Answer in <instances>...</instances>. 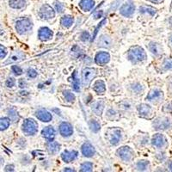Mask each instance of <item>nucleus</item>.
Masks as SVG:
<instances>
[{
    "label": "nucleus",
    "mask_w": 172,
    "mask_h": 172,
    "mask_svg": "<svg viewBox=\"0 0 172 172\" xmlns=\"http://www.w3.org/2000/svg\"><path fill=\"white\" fill-rule=\"evenodd\" d=\"M7 54V50L4 46L0 45V59H4Z\"/></svg>",
    "instance_id": "37998d69"
},
{
    "label": "nucleus",
    "mask_w": 172,
    "mask_h": 172,
    "mask_svg": "<svg viewBox=\"0 0 172 172\" xmlns=\"http://www.w3.org/2000/svg\"><path fill=\"white\" fill-rule=\"evenodd\" d=\"M132 88H133V90H134L135 92H140L143 90V87H142L141 84H133Z\"/></svg>",
    "instance_id": "c03bdc74"
},
{
    "label": "nucleus",
    "mask_w": 172,
    "mask_h": 172,
    "mask_svg": "<svg viewBox=\"0 0 172 172\" xmlns=\"http://www.w3.org/2000/svg\"><path fill=\"white\" fill-rule=\"evenodd\" d=\"M28 76H29V77H30V78H34V77H37V72L34 69H29L28 70Z\"/></svg>",
    "instance_id": "a19ab883"
},
{
    "label": "nucleus",
    "mask_w": 172,
    "mask_h": 172,
    "mask_svg": "<svg viewBox=\"0 0 172 172\" xmlns=\"http://www.w3.org/2000/svg\"><path fill=\"white\" fill-rule=\"evenodd\" d=\"M26 85H27V83H26V81L24 80L23 78H21L19 80V86L21 88H24V87H26Z\"/></svg>",
    "instance_id": "49530a36"
},
{
    "label": "nucleus",
    "mask_w": 172,
    "mask_h": 172,
    "mask_svg": "<svg viewBox=\"0 0 172 172\" xmlns=\"http://www.w3.org/2000/svg\"><path fill=\"white\" fill-rule=\"evenodd\" d=\"M153 126L156 130H168L172 127V121L167 117H159L155 120Z\"/></svg>",
    "instance_id": "20e7f679"
},
{
    "label": "nucleus",
    "mask_w": 172,
    "mask_h": 172,
    "mask_svg": "<svg viewBox=\"0 0 172 172\" xmlns=\"http://www.w3.org/2000/svg\"><path fill=\"white\" fill-rule=\"evenodd\" d=\"M24 58H25V55H24L22 52H16L15 54H12L11 56H10V58L8 59L7 61L5 62V65H8V64H10V63L21 61V60H23Z\"/></svg>",
    "instance_id": "5701e85b"
},
{
    "label": "nucleus",
    "mask_w": 172,
    "mask_h": 172,
    "mask_svg": "<svg viewBox=\"0 0 172 172\" xmlns=\"http://www.w3.org/2000/svg\"><path fill=\"white\" fill-rule=\"evenodd\" d=\"M139 12L141 14H146V15H149L150 16H153V15H156L157 10L152 6H140Z\"/></svg>",
    "instance_id": "a878e982"
},
{
    "label": "nucleus",
    "mask_w": 172,
    "mask_h": 172,
    "mask_svg": "<svg viewBox=\"0 0 172 172\" xmlns=\"http://www.w3.org/2000/svg\"><path fill=\"white\" fill-rule=\"evenodd\" d=\"M77 71H74L73 73V76H72V78H73V90L76 92H79L80 91V82H79V79L77 76Z\"/></svg>",
    "instance_id": "c756f323"
},
{
    "label": "nucleus",
    "mask_w": 172,
    "mask_h": 172,
    "mask_svg": "<svg viewBox=\"0 0 172 172\" xmlns=\"http://www.w3.org/2000/svg\"><path fill=\"white\" fill-rule=\"evenodd\" d=\"M149 162L146 160H140L137 163V169L139 170H141V171H144V170H146L147 168L149 167Z\"/></svg>",
    "instance_id": "f704fd0d"
},
{
    "label": "nucleus",
    "mask_w": 172,
    "mask_h": 172,
    "mask_svg": "<svg viewBox=\"0 0 172 172\" xmlns=\"http://www.w3.org/2000/svg\"><path fill=\"white\" fill-rule=\"evenodd\" d=\"M8 113H9V115H10V117H11V120L13 122L18 121L19 116H18V114H17V112H16V110H15V108H11V109H9Z\"/></svg>",
    "instance_id": "c9c22d12"
},
{
    "label": "nucleus",
    "mask_w": 172,
    "mask_h": 172,
    "mask_svg": "<svg viewBox=\"0 0 172 172\" xmlns=\"http://www.w3.org/2000/svg\"><path fill=\"white\" fill-rule=\"evenodd\" d=\"M149 50L152 52V54L155 56H159L163 53V48L159 43L155 42H151L149 43Z\"/></svg>",
    "instance_id": "6ab92c4d"
},
{
    "label": "nucleus",
    "mask_w": 172,
    "mask_h": 172,
    "mask_svg": "<svg viewBox=\"0 0 172 172\" xmlns=\"http://www.w3.org/2000/svg\"><path fill=\"white\" fill-rule=\"evenodd\" d=\"M127 59L134 64L145 61L146 60V54L144 48L139 46H134L129 48L127 52Z\"/></svg>",
    "instance_id": "f257e3e1"
},
{
    "label": "nucleus",
    "mask_w": 172,
    "mask_h": 172,
    "mask_svg": "<svg viewBox=\"0 0 172 172\" xmlns=\"http://www.w3.org/2000/svg\"><path fill=\"white\" fill-rule=\"evenodd\" d=\"M11 69L12 72L15 73V75H17V76L23 74V70H22V68L19 67V66H17V65H12Z\"/></svg>",
    "instance_id": "ea45409f"
},
{
    "label": "nucleus",
    "mask_w": 172,
    "mask_h": 172,
    "mask_svg": "<svg viewBox=\"0 0 172 172\" xmlns=\"http://www.w3.org/2000/svg\"><path fill=\"white\" fill-rule=\"evenodd\" d=\"M135 11V6L133 3H125L120 9V13L121 15L125 16V17H131L134 14Z\"/></svg>",
    "instance_id": "6e6552de"
},
{
    "label": "nucleus",
    "mask_w": 172,
    "mask_h": 172,
    "mask_svg": "<svg viewBox=\"0 0 172 172\" xmlns=\"http://www.w3.org/2000/svg\"><path fill=\"white\" fill-rule=\"evenodd\" d=\"M60 149V145L56 141H50L49 144L47 145V151L52 155L56 154Z\"/></svg>",
    "instance_id": "bb28decb"
},
{
    "label": "nucleus",
    "mask_w": 172,
    "mask_h": 172,
    "mask_svg": "<svg viewBox=\"0 0 172 172\" xmlns=\"http://www.w3.org/2000/svg\"><path fill=\"white\" fill-rule=\"evenodd\" d=\"M42 134L43 137L46 139L48 141H53L55 137V130L52 126H46L42 131Z\"/></svg>",
    "instance_id": "2eb2a0df"
},
{
    "label": "nucleus",
    "mask_w": 172,
    "mask_h": 172,
    "mask_svg": "<svg viewBox=\"0 0 172 172\" xmlns=\"http://www.w3.org/2000/svg\"><path fill=\"white\" fill-rule=\"evenodd\" d=\"M121 138V131L118 128H115L112 130V133L110 134L109 141L113 145H116L119 144Z\"/></svg>",
    "instance_id": "f3484780"
},
{
    "label": "nucleus",
    "mask_w": 172,
    "mask_h": 172,
    "mask_svg": "<svg viewBox=\"0 0 172 172\" xmlns=\"http://www.w3.org/2000/svg\"><path fill=\"white\" fill-rule=\"evenodd\" d=\"M90 38V33L87 31H84L80 34V40L82 42H88Z\"/></svg>",
    "instance_id": "58836bf2"
},
{
    "label": "nucleus",
    "mask_w": 172,
    "mask_h": 172,
    "mask_svg": "<svg viewBox=\"0 0 172 172\" xmlns=\"http://www.w3.org/2000/svg\"><path fill=\"white\" fill-rule=\"evenodd\" d=\"M60 23L64 28L69 29L73 26V24L74 23V18H73L72 15H64L63 17H61L60 20Z\"/></svg>",
    "instance_id": "393cba45"
},
{
    "label": "nucleus",
    "mask_w": 172,
    "mask_h": 172,
    "mask_svg": "<svg viewBox=\"0 0 172 172\" xmlns=\"http://www.w3.org/2000/svg\"><path fill=\"white\" fill-rule=\"evenodd\" d=\"M5 84H6V86H7V87H9V88H11V87H13V86H14V85L15 84V79H14L13 77H9L7 80H6V83H5Z\"/></svg>",
    "instance_id": "79ce46f5"
},
{
    "label": "nucleus",
    "mask_w": 172,
    "mask_h": 172,
    "mask_svg": "<svg viewBox=\"0 0 172 172\" xmlns=\"http://www.w3.org/2000/svg\"><path fill=\"white\" fill-rule=\"evenodd\" d=\"M106 23V19L103 20V21H102V23H99V25L97 26V28H96V30H95V33H94V35H93V39L95 38V36H96V34H97V32H98V29H99L100 28L102 27V26H103V24H104V23Z\"/></svg>",
    "instance_id": "a18cd8bd"
},
{
    "label": "nucleus",
    "mask_w": 172,
    "mask_h": 172,
    "mask_svg": "<svg viewBox=\"0 0 172 172\" xmlns=\"http://www.w3.org/2000/svg\"><path fill=\"white\" fill-rule=\"evenodd\" d=\"M53 35H54V33L49 28L42 27L39 29L38 37L41 41H43V42L49 41L53 38Z\"/></svg>",
    "instance_id": "1a4fd4ad"
},
{
    "label": "nucleus",
    "mask_w": 172,
    "mask_h": 172,
    "mask_svg": "<svg viewBox=\"0 0 172 172\" xmlns=\"http://www.w3.org/2000/svg\"><path fill=\"white\" fill-rule=\"evenodd\" d=\"M96 76V70L94 68H85L82 72V82L84 86H88L92 79Z\"/></svg>",
    "instance_id": "423d86ee"
},
{
    "label": "nucleus",
    "mask_w": 172,
    "mask_h": 172,
    "mask_svg": "<svg viewBox=\"0 0 172 172\" xmlns=\"http://www.w3.org/2000/svg\"><path fill=\"white\" fill-rule=\"evenodd\" d=\"M93 170V164L91 162H85L81 165L80 171L82 172H89Z\"/></svg>",
    "instance_id": "473e14b6"
},
{
    "label": "nucleus",
    "mask_w": 172,
    "mask_h": 172,
    "mask_svg": "<svg viewBox=\"0 0 172 172\" xmlns=\"http://www.w3.org/2000/svg\"><path fill=\"white\" fill-rule=\"evenodd\" d=\"M150 2H152L153 4H161V3H163L164 2V0H148Z\"/></svg>",
    "instance_id": "8fccbe9b"
},
{
    "label": "nucleus",
    "mask_w": 172,
    "mask_h": 172,
    "mask_svg": "<svg viewBox=\"0 0 172 172\" xmlns=\"http://www.w3.org/2000/svg\"><path fill=\"white\" fill-rule=\"evenodd\" d=\"M138 111L143 117H148L150 115H152V107L148 104L142 103L138 106Z\"/></svg>",
    "instance_id": "a211bd4d"
},
{
    "label": "nucleus",
    "mask_w": 172,
    "mask_h": 172,
    "mask_svg": "<svg viewBox=\"0 0 172 172\" xmlns=\"http://www.w3.org/2000/svg\"><path fill=\"white\" fill-rule=\"evenodd\" d=\"M5 171H14V165H8L5 169H4Z\"/></svg>",
    "instance_id": "de8ad7c7"
},
{
    "label": "nucleus",
    "mask_w": 172,
    "mask_h": 172,
    "mask_svg": "<svg viewBox=\"0 0 172 172\" xmlns=\"http://www.w3.org/2000/svg\"><path fill=\"white\" fill-rule=\"evenodd\" d=\"M33 29V23L30 19L27 17H23L17 20L15 23V29L20 34H25L29 33Z\"/></svg>",
    "instance_id": "f03ea898"
},
{
    "label": "nucleus",
    "mask_w": 172,
    "mask_h": 172,
    "mask_svg": "<svg viewBox=\"0 0 172 172\" xmlns=\"http://www.w3.org/2000/svg\"><path fill=\"white\" fill-rule=\"evenodd\" d=\"M77 155H78V152L77 151H72V152L65 151L62 152L61 158L65 163H71L72 161L76 159L77 157Z\"/></svg>",
    "instance_id": "4468645a"
},
{
    "label": "nucleus",
    "mask_w": 172,
    "mask_h": 172,
    "mask_svg": "<svg viewBox=\"0 0 172 172\" xmlns=\"http://www.w3.org/2000/svg\"><path fill=\"white\" fill-rule=\"evenodd\" d=\"M103 15V11H98L97 13H96L95 15H94V18L95 19H98V18H100V17H102Z\"/></svg>",
    "instance_id": "09e8293b"
},
{
    "label": "nucleus",
    "mask_w": 172,
    "mask_h": 172,
    "mask_svg": "<svg viewBox=\"0 0 172 172\" xmlns=\"http://www.w3.org/2000/svg\"><path fill=\"white\" fill-rule=\"evenodd\" d=\"M117 154L122 160L128 162L132 160V158L134 157V152L133 149L129 146H122L117 150Z\"/></svg>",
    "instance_id": "0eeeda50"
},
{
    "label": "nucleus",
    "mask_w": 172,
    "mask_h": 172,
    "mask_svg": "<svg viewBox=\"0 0 172 172\" xmlns=\"http://www.w3.org/2000/svg\"><path fill=\"white\" fill-rule=\"evenodd\" d=\"M10 124H11V121L9 118L7 117L0 118V131L6 130L10 126Z\"/></svg>",
    "instance_id": "7c9ffc66"
},
{
    "label": "nucleus",
    "mask_w": 172,
    "mask_h": 172,
    "mask_svg": "<svg viewBox=\"0 0 172 172\" xmlns=\"http://www.w3.org/2000/svg\"><path fill=\"white\" fill-rule=\"evenodd\" d=\"M110 60V55L107 52H99L95 57V61L97 65H103L108 64Z\"/></svg>",
    "instance_id": "9d476101"
},
{
    "label": "nucleus",
    "mask_w": 172,
    "mask_h": 172,
    "mask_svg": "<svg viewBox=\"0 0 172 172\" xmlns=\"http://www.w3.org/2000/svg\"><path fill=\"white\" fill-rule=\"evenodd\" d=\"M60 133L63 137H70L73 134V126L68 122H62L60 125Z\"/></svg>",
    "instance_id": "9b49d317"
},
{
    "label": "nucleus",
    "mask_w": 172,
    "mask_h": 172,
    "mask_svg": "<svg viewBox=\"0 0 172 172\" xmlns=\"http://www.w3.org/2000/svg\"><path fill=\"white\" fill-rule=\"evenodd\" d=\"M168 168H169V170H170V171H172V160L169 161V163H168Z\"/></svg>",
    "instance_id": "3c124183"
},
{
    "label": "nucleus",
    "mask_w": 172,
    "mask_h": 172,
    "mask_svg": "<svg viewBox=\"0 0 172 172\" xmlns=\"http://www.w3.org/2000/svg\"><path fill=\"white\" fill-rule=\"evenodd\" d=\"M4 164V158L2 157H0V165H2Z\"/></svg>",
    "instance_id": "864d4df0"
},
{
    "label": "nucleus",
    "mask_w": 172,
    "mask_h": 172,
    "mask_svg": "<svg viewBox=\"0 0 172 172\" xmlns=\"http://www.w3.org/2000/svg\"><path fill=\"white\" fill-rule=\"evenodd\" d=\"M94 6H95V1L94 0H81L79 2V7L84 11H91Z\"/></svg>",
    "instance_id": "aec40b11"
},
{
    "label": "nucleus",
    "mask_w": 172,
    "mask_h": 172,
    "mask_svg": "<svg viewBox=\"0 0 172 172\" xmlns=\"http://www.w3.org/2000/svg\"><path fill=\"white\" fill-rule=\"evenodd\" d=\"M22 129L26 135H34L38 132V124L34 119H26L23 121Z\"/></svg>",
    "instance_id": "7ed1b4c3"
},
{
    "label": "nucleus",
    "mask_w": 172,
    "mask_h": 172,
    "mask_svg": "<svg viewBox=\"0 0 172 172\" xmlns=\"http://www.w3.org/2000/svg\"><path fill=\"white\" fill-rule=\"evenodd\" d=\"M90 128L93 133H97L101 128V126L98 121H96V120H91L90 121Z\"/></svg>",
    "instance_id": "72a5a7b5"
},
{
    "label": "nucleus",
    "mask_w": 172,
    "mask_h": 172,
    "mask_svg": "<svg viewBox=\"0 0 172 172\" xmlns=\"http://www.w3.org/2000/svg\"><path fill=\"white\" fill-rule=\"evenodd\" d=\"M163 69L165 71L172 69V59H166L163 63Z\"/></svg>",
    "instance_id": "e433bc0d"
},
{
    "label": "nucleus",
    "mask_w": 172,
    "mask_h": 172,
    "mask_svg": "<svg viewBox=\"0 0 172 172\" xmlns=\"http://www.w3.org/2000/svg\"><path fill=\"white\" fill-rule=\"evenodd\" d=\"M170 43H171L172 45V34L170 35Z\"/></svg>",
    "instance_id": "5fc2aeb1"
},
{
    "label": "nucleus",
    "mask_w": 172,
    "mask_h": 172,
    "mask_svg": "<svg viewBox=\"0 0 172 172\" xmlns=\"http://www.w3.org/2000/svg\"><path fill=\"white\" fill-rule=\"evenodd\" d=\"M39 15L40 17L43 20H50L53 19L55 16V11L52 6H50L49 4H43L39 11Z\"/></svg>",
    "instance_id": "39448f33"
},
{
    "label": "nucleus",
    "mask_w": 172,
    "mask_h": 172,
    "mask_svg": "<svg viewBox=\"0 0 172 172\" xmlns=\"http://www.w3.org/2000/svg\"><path fill=\"white\" fill-rule=\"evenodd\" d=\"M10 6L13 9H22L26 4V0H9Z\"/></svg>",
    "instance_id": "cd10ccee"
},
{
    "label": "nucleus",
    "mask_w": 172,
    "mask_h": 172,
    "mask_svg": "<svg viewBox=\"0 0 172 172\" xmlns=\"http://www.w3.org/2000/svg\"><path fill=\"white\" fill-rule=\"evenodd\" d=\"M35 116L43 122H49L52 121V115L46 109H39L35 112Z\"/></svg>",
    "instance_id": "ddd939ff"
},
{
    "label": "nucleus",
    "mask_w": 172,
    "mask_h": 172,
    "mask_svg": "<svg viewBox=\"0 0 172 172\" xmlns=\"http://www.w3.org/2000/svg\"><path fill=\"white\" fill-rule=\"evenodd\" d=\"M161 97H163V91L160 90H152L148 93V95L146 96V99L149 101H154V100L160 99Z\"/></svg>",
    "instance_id": "412c9836"
},
{
    "label": "nucleus",
    "mask_w": 172,
    "mask_h": 172,
    "mask_svg": "<svg viewBox=\"0 0 172 172\" xmlns=\"http://www.w3.org/2000/svg\"><path fill=\"white\" fill-rule=\"evenodd\" d=\"M64 171H75V170H73V169H71V168H65Z\"/></svg>",
    "instance_id": "603ef678"
},
{
    "label": "nucleus",
    "mask_w": 172,
    "mask_h": 172,
    "mask_svg": "<svg viewBox=\"0 0 172 172\" xmlns=\"http://www.w3.org/2000/svg\"><path fill=\"white\" fill-rule=\"evenodd\" d=\"M82 153L84 157H91L93 155H95L96 150L94 148V146L90 145V143H85L82 145Z\"/></svg>",
    "instance_id": "dca6fc26"
},
{
    "label": "nucleus",
    "mask_w": 172,
    "mask_h": 172,
    "mask_svg": "<svg viewBox=\"0 0 172 172\" xmlns=\"http://www.w3.org/2000/svg\"><path fill=\"white\" fill-rule=\"evenodd\" d=\"M54 6H55V9L57 11L58 13H61L64 11V4L59 2V1H55L54 2Z\"/></svg>",
    "instance_id": "4c0bfd02"
},
{
    "label": "nucleus",
    "mask_w": 172,
    "mask_h": 172,
    "mask_svg": "<svg viewBox=\"0 0 172 172\" xmlns=\"http://www.w3.org/2000/svg\"><path fill=\"white\" fill-rule=\"evenodd\" d=\"M99 46L101 47H105V48H109L112 44V41L109 36H108L106 34H103L102 35L99 39Z\"/></svg>",
    "instance_id": "b1692460"
},
{
    "label": "nucleus",
    "mask_w": 172,
    "mask_h": 172,
    "mask_svg": "<svg viewBox=\"0 0 172 172\" xmlns=\"http://www.w3.org/2000/svg\"><path fill=\"white\" fill-rule=\"evenodd\" d=\"M166 139L165 137L161 134H157L153 135L152 139V144L153 146H156L157 148H161L163 146H165L166 144Z\"/></svg>",
    "instance_id": "f8f14e48"
},
{
    "label": "nucleus",
    "mask_w": 172,
    "mask_h": 172,
    "mask_svg": "<svg viewBox=\"0 0 172 172\" xmlns=\"http://www.w3.org/2000/svg\"><path fill=\"white\" fill-rule=\"evenodd\" d=\"M103 108H104V103L103 102H96L92 106V110L95 112V114L97 115H102Z\"/></svg>",
    "instance_id": "c85d7f7f"
},
{
    "label": "nucleus",
    "mask_w": 172,
    "mask_h": 172,
    "mask_svg": "<svg viewBox=\"0 0 172 172\" xmlns=\"http://www.w3.org/2000/svg\"><path fill=\"white\" fill-rule=\"evenodd\" d=\"M63 95H64L65 100H66L68 103H73V102L75 101V99H76L75 95H74L71 90H64V91H63Z\"/></svg>",
    "instance_id": "2f4dec72"
},
{
    "label": "nucleus",
    "mask_w": 172,
    "mask_h": 172,
    "mask_svg": "<svg viewBox=\"0 0 172 172\" xmlns=\"http://www.w3.org/2000/svg\"><path fill=\"white\" fill-rule=\"evenodd\" d=\"M93 90L94 91L96 92L97 94H103L106 91V85L105 83L103 80H97L95 82L93 85Z\"/></svg>",
    "instance_id": "4be33fe9"
}]
</instances>
